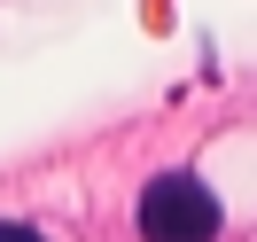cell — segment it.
<instances>
[{"instance_id": "obj_1", "label": "cell", "mask_w": 257, "mask_h": 242, "mask_svg": "<svg viewBox=\"0 0 257 242\" xmlns=\"http://www.w3.org/2000/svg\"><path fill=\"white\" fill-rule=\"evenodd\" d=\"M218 234V195L195 172H164L141 188V242H210Z\"/></svg>"}, {"instance_id": "obj_2", "label": "cell", "mask_w": 257, "mask_h": 242, "mask_svg": "<svg viewBox=\"0 0 257 242\" xmlns=\"http://www.w3.org/2000/svg\"><path fill=\"white\" fill-rule=\"evenodd\" d=\"M0 242H39L32 226H16V219H0Z\"/></svg>"}]
</instances>
